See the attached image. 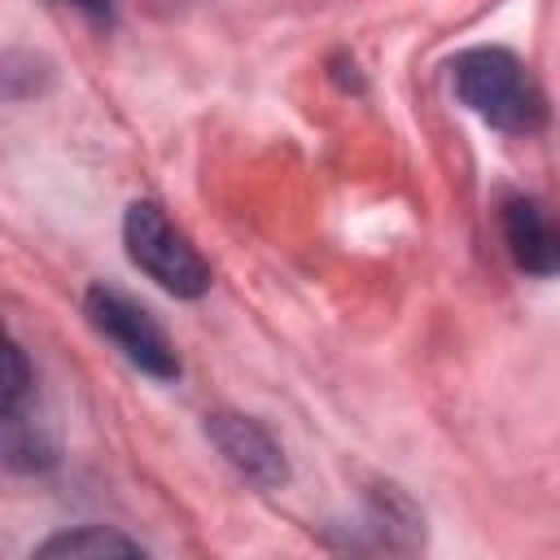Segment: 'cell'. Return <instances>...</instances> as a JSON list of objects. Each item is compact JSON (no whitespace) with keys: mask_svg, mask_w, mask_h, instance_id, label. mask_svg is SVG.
I'll use <instances>...</instances> for the list:
<instances>
[{"mask_svg":"<svg viewBox=\"0 0 560 560\" xmlns=\"http://www.w3.org/2000/svg\"><path fill=\"white\" fill-rule=\"evenodd\" d=\"M451 88L494 131L534 136L547 127V96L534 83L529 66L508 48H464L451 61Z\"/></svg>","mask_w":560,"mask_h":560,"instance_id":"6da1fadb","label":"cell"},{"mask_svg":"<svg viewBox=\"0 0 560 560\" xmlns=\"http://www.w3.org/2000/svg\"><path fill=\"white\" fill-rule=\"evenodd\" d=\"M70 9H79L92 26H114V0H61Z\"/></svg>","mask_w":560,"mask_h":560,"instance_id":"ba28073f","label":"cell"},{"mask_svg":"<svg viewBox=\"0 0 560 560\" xmlns=\"http://www.w3.org/2000/svg\"><path fill=\"white\" fill-rule=\"evenodd\" d=\"M39 560H101V556H144V547L118 529H105V525H79V529H66V534H52L48 542L35 547Z\"/></svg>","mask_w":560,"mask_h":560,"instance_id":"8992f818","label":"cell"},{"mask_svg":"<svg viewBox=\"0 0 560 560\" xmlns=\"http://www.w3.org/2000/svg\"><path fill=\"white\" fill-rule=\"evenodd\" d=\"M31 389H35V376H31V368H26V354H22V346H9V350H4V394H0V416H4V420L22 416Z\"/></svg>","mask_w":560,"mask_h":560,"instance_id":"52a82bcc","label":"cell"},{"mask_svg":"<svg viewBox=\"0 0 560 560\" xmlns=\"http://www.w3.org/2000/svg\"><path fill=\"white\" fill-rule=\"evenodd\" d=\"M83 311L88 324L140 372H149L153 381H175L179 376V354L171 346V337L162 332V324L122 289L114 284H92L83 293Z\"/></svg>","mask_w":560,"mask_h":560,"instance_id":"3957f363","label":"cell"},{"mask_svg":"<svg viewBox=\"0 0 560 560\" xmlns=\"http://www.w3.org/2000/svg\"><path fill=\"white\" fill-rule=\"evenodd\" d=\"M206 438L219 446V455L245 477L254 481L258 490H276L289 481V464H284V451L276 446V438L249 420V416H236V411H214L206 416Z\"/></svg>","mask_w":560,"mask_h":560,"instance_id":"277c9868","label":"cell"},{"mask_svg":"<svg viewBox=\"0 0 560 560\" xmlns=\"http://www.w3.org/2000/svg\"><path fill=\"white\" fill-rule=\"evenodd\" d=\"M122 245L127 258L166 293L175 298H201L210 289V262L197 254V245L166 219L158 201H131L122 214Z\"/></svg>","mask_w":560,"mask_h":560,"instance_id":"7a4b0ae2","label":"cell"},{"mask_svg":"<svg viewBox=\"0 0 560 560\" xmlns=\"http://www.w3.org/2000/svg\"><path fill=\"white\" fill-rule=\"evenodd\" d=\"M499 232L512 262L529 276H560V214L538 197L512 192L499 206Z\"/></svg>","mask_w":560,"mask_h":560,"instance_id":"5b68a950","label":"cell"}]
</instances>
